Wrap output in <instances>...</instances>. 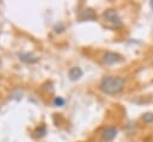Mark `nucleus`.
<instances>
[{
    "instance_id": "nucleus-2",
    "label": "nucleus",
    "mask_w": 153,
    "mask_h": 142,
    "mask_svg": "<svg viewBox=\"0 0 153 142\" xmlns=\"http://www.w3.org/2000/svg\"><path fill=\"white\" fill-rule=\"evenodd\" d=\"M103 17L105 18V20H108L109 23H111V24H114V25H116V26H121V25H122V20H121V18H120L118 13H117L115 10H112V8L106 10V11L103 13Z\"/></svg>"
},
{
    "instance_id": "nucleus-3",
    "label": "nucleus",
    "mask_w": 153,
    "mask_h": 142,
    "mask_svg": "<svg viewBox=\"0 0 153 142\" xmlns=\"http://www.w3.org/2000/svg\"><path fill=\"white\" fill-rule=\"evenodd\" d=\"M103 61L106 64H115V63H120L123 61V56L117 54V53H112V51H106L103 55Z\"/></svg>"
},
{
    "instance_id": "nucleus-7",
    "label": "nucleus",
    "mask_w": 153,
    "mask_h": 142,
    "mask_svg": "<svg viewBox=\"0 0 153 142\" xmlns=\"http://www.w3.org/2000/svg\"><path fill=\"white\" fill-rule=\"evenodd\" d=\"M54 104H55L56 106H62V105L65 104V100H63L61 97H56V98L54 99Z\"/></svg>"
},
{
    "instance_id": "nucleus-1",
    "label": "nucleus",
    "mask_w": 153,
    "mask_h": 142,
    "mask_svg": "<svg viewBox=\"0 0 153 142\" xmlns=\"http://www.w3.org/2000/svg\"><path fill=\"white\" fill-rule=\"evenodd\" d=\"M99 88L105 94H118L124 88V79L122 76H104Z\"/></svg>"
},
{
    "instance_id": "nucleus-6",
    "label": "nucleus",
    "mask_w": 153,
    "mask_h": 142,
    "mask_svg": "<svg viewBox=\"0 0 153 142\" xmlns=\"http://www.w3.org/2000/svg\"><path fill=\"white\" fill-rule=\"evenodd\" d=\"M142 121L145 123H152L153 122V113L152 112H147L142 116Z\"/></svg>"
},
{
    "instance_id": "nucleus-5",
    "label": "nucleus",
    "mask_w": 153,
    "mask_h": 142,
    "mask_svg": "<svg viewBox=\"0 0 153 142\" xmlns=\"http://www.w3.org/2000/svg\"><path fill=\"white\" fill-rule=\"evenodd\" d=\"M69 78H71V80H78L79 78H81V75H82V70L79 68V67H73V68H71L69 69Z\"/></svg>"
},
{
    "instance_id": "nucleus-4",
    "label": "nucleus",
    "mask_w": 153,
    "mask_h": 142,
    "mask_svg": "<svg viewBox=\"0 0 153 142\" xmlns=\"http://www.w3.org/2000/svg\"><path fill=\"white\" fill-rule=\"evenodd\" d=\"M117 135V129L115 126H108L106 129H104L103 134H102V137L104 141L109 142V141H112Z\"/></svg>"
}]
</instances>
